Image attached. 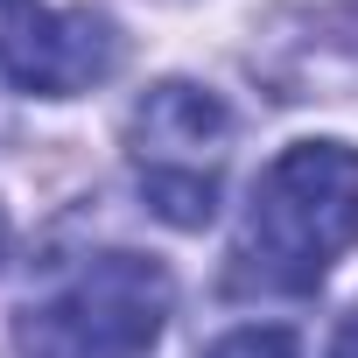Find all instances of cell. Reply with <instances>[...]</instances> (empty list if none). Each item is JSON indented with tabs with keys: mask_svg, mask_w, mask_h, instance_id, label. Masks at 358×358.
Returning <instances> with one entry per match:
<instances>
[{
	"mask_svg": "<svg viewBox=\"0 0 358 358\" xmlns=\"http://www.w3.org/2000/svg\"><path fill=\"white\" fill-rule=\"evenodd\" d=\"M169 330V274L148 253H92L15 323L22 358H148Z\"/></svg>",
	"mask_w": 358,
	"mask_h": 358,
	"instance_id": "7a4b0ae2",
	"label": "cell"
},
{
	"mask_svg": "<svg viewBox=\"0 0 358 358\" xmlns=\"http://www.w3.org/2000/svg\"><path fill=\"white\" fill-rule=\"evenodd\" d=\"M351 246H358V148L295 141L253 183L225 288L232 295H309Z\"/></svg>",
	"mask_w": 358,
	"mask_h": 358,
	"instance_id": "6da1fadb",
	"label": "cell"
},
{
	"mask_svg": "<svg viewBox=\"0 0 358 358\" xmlns=\"http://www.w3.org/2000/svg\"><path fill=\"white\" fill-rule=\"evenodd\" d=\"M120 64V29L99 8H50V0H0V71L22 92L78 99Z\"/></svg>",
	"mask_w": 358,
	"mask_h": 358,
	"instance_id": "277c9868",
	"label": "cell"
},
{
	"mask_svg": "<svg viewBox=\"0 0 358 358\" xmlns=\"http://www.w3.org/2000/svg\"><path fill=\"white\" fill-rule=\"evenodd\" d=\"M253 78L274 99H344L358 92V0L288 8L253 43Z\"/></svg>",
	"mask_w": 358,
	"mask_h": 358,
	"instance_id": "5b68a950",
	"label": "cell"
},
{
	"mask_svg": "<svg viewBox=\"0 0 358 358\" xmlns=\"http://www.w3.org/2000/svg\"><path fill=\"white\" fill-rule=\"evenodd\" d=\"M204 358H302V344L288 330H232L225 344H211Z\"/></svg>",
	"mask_w": 358,
	"mask_h": 358,
	"instance_id": "8992f818",
	"label": "cell"
},
{
	"mask_svg": "<svg viewBox=\"0 0 358 358\" xmlns=\"http://www.w3.org/2000/svg\"><path fill=\"white\" fill-rule=\"evenodd\" d=\"M127 162L141 176V197L169 225H211L225 162H232V113L218 92L169 78L127 113Z\"/></svg>",
	"mask_w": 358,
	"mask_h": 358,
	"instance_id": "3957f363",
	"label": "cell"
},
{
	"mask_svg": "<svg viewBox=\"0 0 358 358\" xmlns=\"http://www.w3.org/2000/svg\"><path fill=\"white\" fill-rule=\"evenodd\" d=\"M0 246H8V218H0Z\"/></svg>",
	"mask_w": 358,
	"mask_h": 358,
	"instance_id": "ba28073f",
	"label": "cell"
},
{
	"mask_svg": "<svg viewBox=\"0 0 358 358\" xmlns=\"http://www.w3.org/2000/svg\"><path fill=\"white\" fill-rule=\"evenodd\" d=\"M330 358H358V309L337 323V337H330Z\"/></svg>",
	"mask_w": 358,
	"mask_h": 358,
	"instance_id": "52a82bcc",
	"label": "cell"
}]
</instances>
